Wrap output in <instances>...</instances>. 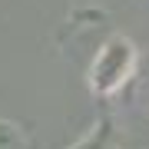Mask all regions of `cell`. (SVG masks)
Listing matches in <instances>:
<instances>
[{
    "label": "cell",
    "mask_w": 149,
    "mask_h": 149,
    "mask_svg": "<svg viewBox=\"0 0 149 149\" xmlns=\"http://www.w3.org/2000/svg\"><path fill=\"white\" fill-rule=\"evenodd\" d=\"M70 149H119V129L109 116H100Z\"/></svg>",
    "instance_id": "2"
},
{
    "label": "cell",
    "mask_w": 149,
    "mask_h": 149,
    "mask_svg": "<svg viewBox=\"0 0 149 149\" xmlns=\"http://www.w3.org/2000/svg\"><path fill=\"white\" fill-rule=\"evenodd\" d=\"M139 66V50L126 33H109L100 47L93 50V56L86 60V86L93 96L109 100L123 86L133 80Z\"/></svg>",
    "instance_id": "1"
},
{
    "label": "cell",
    "mask_w": 149,
    "mask_h": 149,
    "mask_svg": "<svg viewBox=\"0 0 149 149\" xmlns=\"http://www.w3.org/2000/svg\"><path fill=\"white\" fill-rule=\"evenodd\" d=\"M0 149H30V133L23 123L0 116Z\"/></svg>",
    "instance_id": "3"
}]
</instances>
